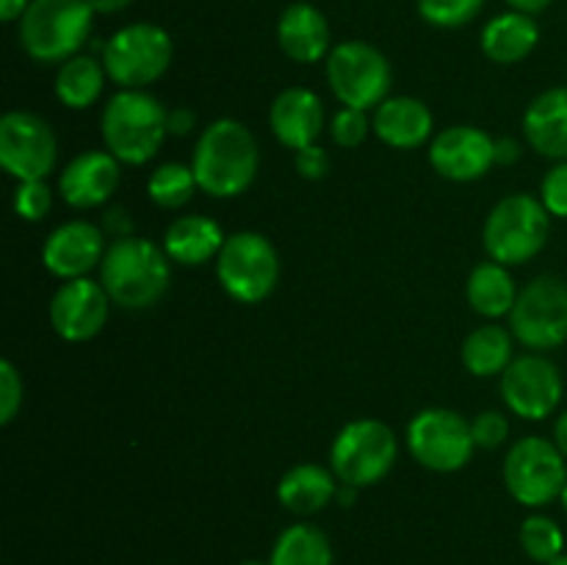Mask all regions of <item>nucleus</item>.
Instances as JSON below:
<instances>
[{"label": "nucleus", "mask_w": 567, "mask_h": 565, "mask_svg": "<svg viewBox=\"0 0 567 565\" xmlns=\"http://www.w3.org/2000/svg\"><path fill=\"white\" fill-rule=\"evenodd\" d=\"M260 153L252 131L238 120H216L199 133L192 170L210 197H238L258 175Z\"/></svg>", "instance_id": "nucleus-1"}, {"label": "nucleus", "mask_w": 567, "mask_h": 565, "mask_svg": "<svg viewBox=\"0 0 567 565\" xmlns=\"http://www.w3.org/2000/svg\"><path fill=\"white\" fill-rule=\"evenodd\" d=\"M169 280V255L138 236L116 238L100 264V282L111 302L125 310L153 308L166 294Z\"/></svg>", "instance_id": "nucleus-2"}, {"label": "nucleus", "mask_w": 567, "mask_h": 565, "mask_svg": "<svg viewBox=\"0 0 567 565\" xmlns=\"http://www.w3.org/2000/svg\"><path fill=\"white\" fill-rule=\"evenodd\" d=\"M169 111L142 89H122L105 103L100 131L109 153L122 164H147L164 144Z\"/></svg>", "instance_id": "nucleus-3"}, {"label": "nucleus", "mask_w": 567, "mask_h": 565, "mask_svg": "<svg viewBox=\"0 0 567 565\" xmlns=\"http://www.w3.org/2000/svg\"><path fill=\"white\" fill-rule=\"evenodd\" d=\"M92 17L86 0H31L20 20L22 50L42 64H64L86 44Z\"/></svg>", "instance_id": "nucleus-4"}, {"label": "nucleus", "mask_w": 567, "mask_h": 565, "mask_svg": "<svg viewBox=\"0 0 567 565\" xmlns=\"http://www.w3.org/2000/svg\"><path fill=\"white\" fill-rule=\"evenodd\" d=\"M551 214L532 194H509L498 199L485 222V249L504 266H518L535 258L548 242Z\"/></svg>", "instance_id": "nucleus-5"}, {"label": "nucleus", "mask_w": 567, "mask_h": 565, "mask_svg": "<svg viewBox=\"0 0 567 565\" xmlns=\"http://www.w3.org/2000/svg\"><path fill=\"white\" fill-rule=\"evenodd\" d=\"M175 44L161 25L133 22L103 44V66L122 89H144L158 81L172 64Z\"/></svg>", "instance_id": "nucleus-6"}, {"label": "nucleus", "mask_w": 567, "mask_h": 565, "mask_svg": "<svg viewBox=\"0 0 567 565\" xmlns=\"http://www.w3.org/2000/svg\"><path fill=\"white\" fill-rule=\"evenodd\" d=\"M216 277L236 302H260L275 291L280 280V258L275 244L255 230L233 233L216 258Z\"/></svg>", "instance_id": "nucleus-7"}, {"label": "nucleus", "mask_w": 567, "mask_h": 565, "mask_svg": "<svg viewBox=\"0 0 567 565\" xmlns=\"http://www.w3.org/2000/svg\"><path fill=\"white\" fill-rule=\"evenodd\" d=\"M559 446L548 438L526 435L509 446L504 458V485L524 507H546L559 499L567 482V463Z\"/></svg>", "instance_id": "nucleus-8"}, {"label": "nucleus", "mask_w": 567, "mask_h": 565, "mask_svg": "<svg viewBox=\"0 0 567 565\" xmlns=\"http://www.w3.org/2000/svg\"><path fill=\"white\" fill-rule=\"evenodd\" d=\"M396 435L377 419H358L343 427L330 449L332 474L354 487H369L385 480L396 463Z\"/></svg>", "instance_id": "nucleus-9"}, {"label": "nucleus", "mask_w": 567, "mask_h": 565, "mask_svg": "<svg viewBox=\"0 0 567 565\" xmlns=\"http://www.w3.org/2000/svg\"><path fill=\"white\" fill-rule=\"evenodd\" d=\"M327 81L343 109L369 111L388 100L393 72L385 55L369 42H341L327 55Z\"/></svg>", "instance_id": "nucleus-10"}, {"label": "nucleus", "mask_w": 567, "mask_h": 565, "mask_svg": "<svg viewBox=\"0 0 567 565\" xmlns=\"http://www.w3.org/2000/svg\"><path fill=\"white\" fill-rule=\"evenodd\" d=\"M408 449L424 469L460 471L474 458V432L460 413L446 408H426L408 424Z\"/></svg>", "instance_id": "nucleus-11"}, {"label": "nucleus", "mask_w": 567, "mask_h": 565, "mask_svg": "<svg viewBox=\"0 0 567 565\" xmlns=\"http://www.w3.org/2000/svg\"><path fill=\"white\" fill-rule=\"evenodd\" d=\"M513 336L529 349H557L567 341V286L557 277H537L515 299Z\"/></svg>", "instance_id": "nucleus-12"}, {"label": "nucleus", "mask_w": 567, "mask_h": 565, "mask_svg": "<svg viewBox=\"0 0 567 565\" xmlns=\"http://www.w3.org/2000/svg\"><path fill=\"white\" fill-rule=\"evenodd\" d=\"M59 161L55 133L31 111H9L0 120V164L17 181H44Z\"/></svg>", "instance_id": "nucleus-13"}, {"label": "nucleus", "mask_w": 567, "mask_h": 565, "mask_svg": "<svg viewBox=\"0 0 567 565\" xmlns=\"http://www.w3.org/2000/svg\"><path fill=\"white\" fill-rule=\"evenodd\" d=\"M504 404L526 421H543L563 399V374L543 355L515 358L502 374Z\"/></svg>", "instance_id": "nucleus-14"}, {"label": "nucleus", "mask_w": 567, "mask_h": 565, "mask_svg": "<svg viewBox=\"0 0 567 565\" xmlns=\"http://www.w3.org/2000/svg\"><path fill=\"white\" fill-rule=\"evenodd\" d=\"M111 297L103 282L89 277L61 282L50 299V325L64 341L81 343L97 336L109 321Z\"/></svg>", "instance_id": "nucleus-15"}, {"label": "nucleus", "mask_w": 567, "mask_h": 565, "mask_svg": "<svg viewBox=\"0 0 567 565\" xmlns=\"http://www.w3.org/2000/svg\"><path fill=\"white\" fill-rule=\"evenodd\" d=\"M430 164L446 181H480L496 164V138L487 136L482 127L452 125L432 142Z\"/></svg>", "instance_id": "nucleus-16"}, {"label": "nucleus", "mask_w": 567, "mask_h": 565, "mask_svg": "<svg viewBox=\"0 0 567 565\" xmlns=\"http://www.w3.org/2000/svg\"><path fill=\"white\" fill-rule=\"evenodd\" d=\"M105 236L92 222H64L48 236L42 247V260L50 275L61 280L86 277L97 264H103Z\"/></svg>", "instance_id": "nucleus-17"}, {"label": "nucleus", "mask_w": 567, "mask_h": 565, "mask_svg": "<svg viewBox=\"0 0 567 565\" xmlns=\"http://www.w3.org/2000/svg\"><path fill=\"white\" fill-rule=\"evenodd\" d=\"M120 186V161L105 150H86L66 164L59 177V192L72 208H97L109 203Z\"/></svg>", "instance_id": "nucleus-18"}, {"label": "nucleus", "mask_w": 567, "mask_h": 565, "mask_svg": "<svg viewBox=\"0 0 567 565\" xmlns=\"http://www.w3.org/2000/svg\"><path fill=\"white\" fill-rule=\"evenodd\" d=\"M269 125L277 142L286 144V147H310L324 131V103L310 89L291 86L277 94L275 103H271Z\"/></svg>", "instance_id": "nucleus-19"}, {"label": "nucleus", "mask_w": 567, "mask_h": 565, "mask_svg": "<svg viewBox=\"0 0 567 565\" xmlns=\"http://www.w3.org/2000/svg\"><path fill=\"white\" fill-rule=\"evenodd\" d=\"M277 42L288 59L299 61V64H313V61L327 59L332 50L330 22L316 6L299 0L280 14Z\"/></svg>", "instance_id": "nucleus-20"}, {"label": "nucleus", "mask_w": 567, "mask_h": 565, "mask_svg": "<svg viewBox=\"0 0 567 565\" xmlns=\"http://www.w3.org/2000/svg\"><path fill=\"white\" fill-rule=\"evenodd\" d=\"M526 142L551 161H567V86L537 94L524 114Z\"/></svg>", "instance_id": "nucleus-21"}, {"label": "nucleus", "mask_w": 567, "mask_h": 565, "mask_svg": "<svg viewBox=\"0 0 567 565\" xmlns=\"http://www.w3.org/2000/svg\"><path fill=\"white\" fill-rule=\"evenodd\" d=\"M374 131L393 150L421 147L432 133V111L419 97H388L377 105Z\"/></svg>", "instance_id": "nucleus-22"}, {"label": "nucleus", "mask_w": 567, "mask_h": 565, "mask_svg": "<svg viewBox=\"0 0 567 565\" xmlns=\"http://www.w3.org/2000/svg\"><path fill=\"white\" fill-rule=\"evenodd\" d=\"M227 236L210 216L188 214L172 222L164 236V253L181 266H203L219 258Z\"/></svg>", "instance_id": "nucleus-23"}, {"label": "nucleus", "mask_w": 567, "mask_h": 565, "mask_svg": "<svg viewBox=\"0 0 567 565\" xmlns=\"http://www.w3.org/2000/svg\"><path fill=\"white\" fill-rule=\"evenodd\" d=\"M540 42V28L535 17L524 11H504L493 17L482 31V50L496 64H515L524 61Z\"/></svg>", "instance_id": "nucleus-24"}, {"label": "nucleus", "mask_w": 567, "mask_h": 565, "mask_svg": "<svg viewBox=\"0 0 567 565\" xmlns=\"http://www.w3.org/2000/svg\"><path fill=\"white\" fill-rule=\"evenodd\" d=\"M338 476L316 463H299L282 474L277 485V499L286 510L297 515H313L336 499Z\"/></svg>", "instance_id": "nucleus-25"}, {"label": "nucleus", "mask_w": 567, "mask_h": 565, "mask_svg": "<svg viewBox=\"0 0 567 565\" xmlns=\"http://www.w3.org/2000/svg\"><path fill=\"white\" fill-rule=\"evenodd\" d=\"M465 297L476 314L498 319V316L513 314L518 291H515V280L507 266L498 260H485L471 271L468 282H465Z\"/></svg>", "instance_id": "nucleus-26"}, {"label": "nucleus", "mask_w": 567, "mask_h": 565, "mask_svg": "<svg viewBox=\"0 0 567 565\" xmlns=\"http://www.w3.org/2000/svg\"><path fill=\"white\" fill-rule=\"evenodd\" d=\"M513 349V332H509L507 327H476V330L463 341V363L465 369L476 377L504 374V369L515 360Z\"/></svg>", "instance_id": "nucleus-27"}, {"label": "nucleus", "mask_w": 567, "mask_h": 565, "mask_svg": "<svg viewBox=\"0 0 567 565\" xmlns=\"http://www.w3.org/2000/svg\"><path fill=\"white\" fill-rule=\"evenodd\" d=\"M105 66L92 55H72L59 66L55 75V97L66 109H89L103 94Z\"/></svg>", "instance_id": "nucleus-28"}, {"label": "nucleus", "mask_w": 567, "mask_h": 565, "mask_svg": "<svg viewBox=\"0 0 567 565\" xmlns=\"http://www.w3.org/2000/svg\"><path fill=\"white\" fill-rule=\"evenodd\" d=\"M269 565H332L330 537L319 526H288L275 541Z\"/></svg>", "instance_id": "nucleus-29"}, {"label": "nucleus", "mask_w": 567, "mask_h": 565, "mask_svg": "<svg viewBox=\"0 0 567 565\" xmlns=\"http://www.w3.org/2000/svg\"><path fill=\"white\" fill-rule=\"evenodd\" d=\"M194 188H199L197 175H194L192 166L177 164V161L161 164L147 181L150 199L155 205H161V208H181V205H186L192 199Z\"/></svg>", "instance_id": "nucleus-30"}, {"label": "nucleus", "mask_w": 567, "mask_h": 565, "mask_svg": "<svg viewBox=\"0 0 567 565\" xmlns=\"http://www.w3.org/2000/svg\"><path fill=\"white\" fill-rule=\"evenodd\" d=\"M520 546H524L526 557L548 565L565 554V535L557 521L548 518V515H529L520 524Z\"/></svg>", "instance_id": "nucleus-31"}, {"label": "nucleus", "mask_w": 567, "mask_h": 565, "mask_svg": "<svg viewBox=\"0 0 567 565\" xmlns=\"http://www.w3.org/2000/svg\"><path fill=\"white\" fill-rule=\"evenodd\" d=\"M485 0H419V14L435 28H460L474 20Z\"/></svg>", "instance_id": "nucleus-32"}, {"label": "nucleus", "mask_w": 567, "mask_h": 565, "mask_svg": "<svg viewBox=\"0 0 567 565\" xmlns=\"http://www.w3.org/2000/svg\"><path fill=\"white\" fill-rule=\"evenodd\" d=\"M50 205H53V194H50L44 181H20L14 192V210L28 222H39L48 216Z\"/></svg>", "instance_id": "nucleus-33"}, {"label": "nucleus", "mask_w": 567, "mask_h": 565, "mask_svg": "<svg viewBox=\"0 0 567 565\" xmlns=\"http://www.w3.org/2000/svg\"><path fill=\"white\" fill-rule=\"evenodd\" d=\"M330 133L338 147H358V144H363L365 133H369V116L360 109H341L332 116Z\"/></svg>", "instance_id": "nucleus-34"}, {"label": "nucleus", "mask_w": 567, "mask_h": 565, "mask_svg": "<svg viewBox=\"0 0 567 565\" xmlns=\"http://www.w3.org/2000/svg\"><path fill=\"white\" fill-rule=\"evenodd\" d=\"M540 203L546 205V210L551 216L567 219V161H557L546 172L540 186Z\"/></svg>", "instance_id": "nucleus-35"}, {"label": "nucleus", "mask_w": 567, "mask_h": 565, "mask_svg": "<svg viewBox=\"0 0 567 565\" xmlns=\"http://www.w3.org/2000/svg\"><path fill=\"white\" fill-rule=\"evenodd\" d=\"M22 408V377L14 363H0V424H11Z\"/></svg>", "instance_id": "nucleus-36"}, {"label": "nucleus", "mask_w": 567, "mask_h": 565, "mask_svg": "<svg viewBox=\"0 0 567 565\" xmlns=\"http://www.w3.org/2000/svg\"><path fill=\"white\" fill-rule=\"evenodd\" d=\"M471 432H474L476 446L496 449L507 441L509 421L507 415L498 413V410H485V413H480L474 421H471Z\"/></svg>", "instance_id": "nucleus-37"}, {"label": "nucleus", "mask_w": 567, "mask_h": 565, "mask_svg": "<svg viewBox=\"0 0 567 565\" xmlns=\"http://www.w3.org/2000/svg\"><path fill=\"white\" fill-rule=\"evenodd\" d=\"M297 172L305 181H321L330 172V153L319 147V144L297 150Z\"/></svg>", "instance_id": "nucleus-38"}, {"label": "nucleus", "mask_w": 567, "mask_h": 565, "mask_svg": "<svg viewBox=\"0 0 567 565\" xmlns=\"http://www.w3.org/2000/svg\"><path fill=\"white\" fill-rule=\"evenodd\" d=\"M166 125H169V133H188L194 127V114L188 109H177V111H169V116H166Z\"/></svg>", "instance_id": "nucleus-39"}, {"label": "nucleus", "mask_w": 567, "mask_h": 565, "mask_svg": "<svg viewBox=\"0 0 567 565\" xmlns=\"http://www.w3.org/2000/svg\"><path fill=\"white\" fill-rule=\"evenodd\" d=\"M105 227H109L111 233H114L116 238H125V236H131V222L125 219V210L122 208H111L109 214H105Z\"/></svg>", "instance_id": "nucleus-40"}, {"label": "nucleus", "mask_w": 567, "mask_h": 565, "mask_svg": "<svg viewBox=\"0 0 567 565\" xmlns=\"http://www.w3.org/2000/svg\"><path fill=\"white\" fill-rule=\"evenodd\" d=\"M31 0H0V20L3 22H14L22 20V14L28 11Z\"/></svg>", "instance_id": "nucleus-41"}, {"label": "nucleus", "mask_w": 567, "mask_h": 565, "mask_svg": "<svg viewBox=\"0 0 567 565\" xmlns=\"http://www.w3.org/2000/svg\"><path fill=\"white\" fill-rule=\"evenodd\" d=\"M520 147L513 138H498L496 142V164H509V161H518Z\"/></svg>", "instance_id": "nucleus-42"}, {"label": "nucleus", "mask_w": 567, "mask_h": 565, "mask_svg": "<svg viewBox=\"0 0 567 565\" xmlns=\"http://www.w3.org/2000/svg\"><path fill=\"white\" fill-rule=\"evenodd\" d=\"M92 6L94 14H116V11H125L133 0H86Z\"/></svg>", "instance_id": "nucleus-43"}, {"label": "nucleus", "mask_w": 567, "mask_h": 565, "mask_svg": "<svg viewBox=\"0 0 567 565\" xmlns=\"http://www.w3.org/2000/svg\"><path fill=\"white\" fill-rule=\"evenodd\" d=\"M515 11H524V14H540L546 11L554 0H507Z\"/></svg>", "instance_id": "nucleus-44"}, {"label": "nucleus", "mask_w": 567, "mask_h": 565, "mask_svg": "<svg viewBox=\"0 0 567 565\" xmlns=\"http://www.w3.org/2000/svg\"><path fill=\"white\" fill-rule=\"evenodd\" d=\"M554 443L559 446V452L567 458V410L557 419V427H554Z\"/></svg>", "instance_id": "nucleus-45"}, {"label": "nucleus", "mask_w": 567, "mask_h": 565, "mask_svg": "<svg viewBox=\"0 0 567 565\" xmlns=\"http://www.w3.org/2000/svg\"><path fill=\"white\" fill-rule=\"evenodd\" d=\"M358 491L360 487L341 482V485H338V493H336V502L341 504V507H349V504H354V499H358Z\"/></svg>", "instance_id": "nucleus-46"}, {"label": "nucleus", "mask_w": 567, "mask_h": 565, "mask_svg": "<svg viewBox=\"0 0 567 565\" xmlns=\"http://www.w3.org/2000/svg\"><path fill=\"white\" fill-rule=\"evenodd\" d=\"M559 502H563V507H565V513H567V482H565L563 493H559Z\"/></svg>", "instance_id": "nucleus-47"}, {"label": "nucleus", "mask_w": 567, "mask_h": 565, "mask_svg": "<svg viewBox=\"0 0 567 565\" xmlns=\"http://www.w3.org/2000/svg\"><path fill=\"white\" fill-rule=\"evenodd\" d=\"M238 565H269V563H264V559H244V563Z\"/></svg>", "instance_id": "nucleus-48"}, {"label": "nucleus", "mask_w": 567, "mask_h": 565, "mask_svg": "<svg viewBox=\"0 0 567 565\" xmlns=\"http://www.w3.org/2000/svg\"><path fill=\"white\" fill-rule=\"evenodd\" d=\"M548 565H567V554H563V557H557L554 563H548Z\"/></svg>", "instance_id": "nucleus-49"}]
</instances>
